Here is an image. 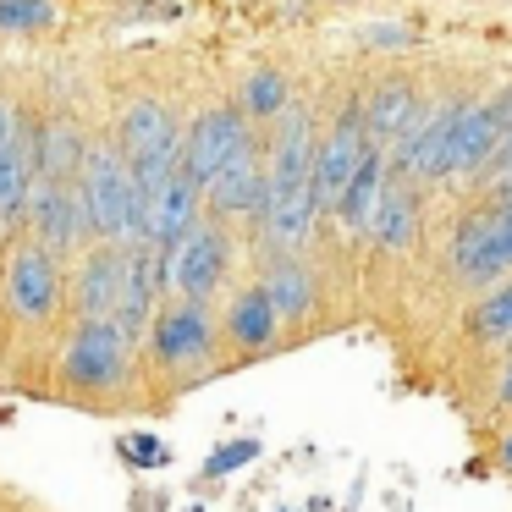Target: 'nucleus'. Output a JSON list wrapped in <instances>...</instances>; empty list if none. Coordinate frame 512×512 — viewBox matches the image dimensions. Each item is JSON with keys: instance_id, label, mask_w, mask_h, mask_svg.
Masks as SVG:
<instances>
[{"instance_id": "nucleus-26", "label": "nucleus", "mask_w": 512, "mask_h": 512, "mask_svg": "<svg viewBox=\"0 0 512 512\" xmlns=\"http://www.w3.org/2000/svg\"><path fill=\"white\" fill-rule=\"evenodd\" d=\"M56 23V6L50 0H0V28L6 34H34V28Z\"/></svg>"}, {"instance_id": "nucleus-9", "label": "nucleus", "mask_w": 512, "mask_h": 512, "mask_svg": "<svg viewBox=\"0 0 512 512\" xmlns=\"http://www.w3.org/2000/svg\"><path fill=\"white\" fill-rule=\"evenodd\" d=\"M248 116L243 111H232V105H210V111H199L193 116V127L182 133V171H188L193 182H210L215 171L226 166V160L237 155V149L248 144Z\"/></svg>"}, {"instance_id": "nucleus-25", "label": "nucleus", "mask_w": 512, "mask_h": 512, "mask_svg": "<svg viewBox=\"0 0 512 512\" xmlns=\"http://www.w3.org/2000/svg\"><path fill=\"white\" fill-rule=\"evenodd\" d=\"M287 105H292V89H287V78H281L276 67L248 72V83H243V116H259V122H270V116H281Z\"/></svg>"}, {"instance_id": "nucleus-32", "label": "nucleus", "mask_w": 512, "mask_h": 512, "mask_svg": "<svg viewBox=\"0 0 512 512\" xmlns=\"http://www.w3.org/2000/svg\"><path fill=\"white\" fill-rule=\"evenodd\" d=\"M336 6H347V0H336Z\"/></svg>"}, {"instance_id": "nucleus-16", "label": "nucleus", "mask_w": 512, "mask_h": 512, "mask_svg": "<svg viewBox=\"0 0 512 512\" xmlns=\"http://www.w3.org/2000/svg\"><path fill=\"white\" fill-rule=\"evenodd\" d=\"M320 226V204L314 188H292V193H265V210H259V237H265L270 254H298L303 243Z\"/></svg>"}, {"instance_id": "nucleus-19", "label": "nucleus", "mask_w": 512, "mask_h": 512, "mask_svg": "<svg viewBox=\"0 0 512 512\" xmlns=\"http://www.w3.org/2000/svg\"><path fill=\"white\" fill-rule=\"evenodd\" d=\"M419 226H424V199L413 182L391 177L386 193H380V210H375V226H369V243L380 254H408L419 243Z\"/></svg>"}, {"instance_id": "nucleus-15", "label": "nucleus", "mask_w": 512, "mask_h": 512, "mask_svg": "<svg viewBox=\"0 0 512 512\" xmlns=\"http://www.w3.org/2000/svg\"><path fill=\"white\" fill-rule=\"evenodd\" d=\"M155 298H160V281H155V248L138 243V248H122V292H116V314L111 320L122 325L127 342L149 331L155 320Z\"/></svg>"}, {"instance_id": "nucleus-21", "label": "nucleus", "mask_w": 512, "mask_h": 512, "mask_svg": "<svg viewBox=\"0 0 512 512\" xmlns=\"http://www.w3.org/2000/svg\"><path fill=\"white\" fill-rule=\"evenodd\" d=\"M259 287H265L270 309H276L281 325H298L314 314V303H320V287H314V270L303 265L298 254H276L270 259V270L259 276Z\"/></svg>"}, {"instance_id": "nucleus-24", "label": "nucleus", "mask_w": 512, "mask_h": 512, "mask_svg": "<svg viewBox=\"0 0 512 512\" xmlns=\"http://www.w3.org/2000/svg\"><path fill=\"white\" fill-rule=\"evenodd\" d=\"M468 336H474V342H490V347L512 342V276L496 281V287L468 309Z\"/></svg>"}, {"instance_id": "nucleus-3", "label": "nucleus", "mask_w": 512, "mask_h": 512, "mask_svg": "<svg viewBox=\"0 0 512 512\" xmlns=\"http://www.w3.org/2000/svg\"><path fill=\"white\" fill-rule=\"evenodd\" d=\"M226 265H232V248H226L221 226L204 221V215L182 243L155 248V281H160V292H177V298H199L204 303L215 287H221Z\"/></svg>"}, {"instance_id": "nucleus-4", "label": "nucleus", "mask_w": 512, "mask_h": 512, "mask_svg": "<svg viewBox=\"0 0 512 512\" xmlns=\"http://www.w3.org/2000/svg\"><path fill=\"white\" fill-rule=\"evenodd\" d=\"M501 149V116L496 100H457L452 111V133H446L441 166H435V182L441 188H474L485 177V166Z\"/></svg>"}, {"instance_id": "nucleus-17", "label": "nucleus", "mask_w": 512, "mask_h": 512, "mask_svg": "<svg viewBox=\"0 0 512 512\" xmlns=\"http://www.w3.org/2000/svg\"><path fill=\"white\" fill-rule=\"evenodd\" d=\"M391 182V166H386V149H369L364 160H358L353 182L342 188V199H336V221H342V237H353V243H369V226H375V210H380V193H386Z\"/></svg>"}, {"instance_id": "nucleus-23", "label": "nucleus", "mask_w": 512, "mask_h": 512, "mask_svg": "<svg viewBox=\"0 0 512 512\" xmlns=\"http://www.w3.org/2000/svg\"><path fill=\"white\" fill-rule=\"evenodd\" d=\"M83 149H89V138H83L67 116L45 122V127H39V171H34V177L72 182V177H78V166H83Z\"/></svg>"}, {"instance_id": "nucleus-1", "label": "nucleus", "mask_w": 512, "mask_h": 512, "mask_svg": "<svg viewBox=\"0 0 512 512\" xmlns=\"http://www.w3.org/2000/svg\"><path fill=\"white\" fill-rule=\"evenodd\" d=\"M78 188H83V204H89V232L100 243H116V248L144 243V188H138L122 149L116 144L83 149Z\"/></svg>"}, {"instance_id": "nucleus-22", "label": "nucleus", "mask_w": 512, "mask_h": 512, "mask_svg": "<svg viewBox=\"0 0 512 512\" xmlns=\"http://www.w3.org/2000/svg\"><path fill=\"white\" fill-rule=\"evenodd\" d=\"M276 331H281V320H276V309H270V298H265V287H243L232 298V309H226V336H232L243 353H265L270 342H276Z\"/></svg>"}, {"instance_id": "nucleus-27", "label": "nucleus", "mask_w": 512, "mask_h": 512, "mask_svg": "<svg viewBox=\"0 0 512 512\" xmlns=\"http://www.w3.org/2000/svg\"><path fill=\"white\" fill-rule=\"evenodd\" d=\"M259 452H265V446H259L254 435H237V441H221L210 457H204V479H226V474H237V468H248Z\"/></svg>"}, {"instance_id": "nucleus-20", "label": "nucleus", "mask_w": 512, "mask_h": 512, "mask_svg": "<svg viewBox=\"0 0 512 512\" xmlns=\"http://www.w3.org/2000/svg\"><path fill=\"white\" fill-rule=\"evenodd\" d=\"M116 292H122V248H116V243L89 248L83 265H78V287H72L78 320H111V314H116Z\"/></svg>"}, {"instance_id": "nucleus-5", "label": "nucleus", "mask_w": 512, "mask_h": 512, "mask_svg": "<svg viewBox=\"0 0 512 512\" xmlns=\"http://www.w3.org/2000/svg\"><path fill=\"white\" fill-rule=\"evenodd\" d=\"M116 149L127 155L138 188H155L166 171L182 166V127L160 100H133L122 116V133H116Z\"/></svg>"}, {"instance_id": "nucleus-18", "label": "nucleus", "mask_w": 512, "mask_h": 512, "mask_svg": "<svg viewBox=\"0 0 512 512\" xmlns=\"http://www.w3.org/2000/svg\"><path fill=\"white\" fill-rule=\"evenodd\" d=\"M419 111H424V100H419V89H413V78H380L375 89L364 94V133H369V144L391 149L413 127Z\"/></svg>"}, {"instance_id": "nucleus-14", "label": "nucleus", "mask_w": 512, "mask_h": 512, "mask_svg": "<svg viewBox=\"0 0 512 512\" xmlns=\"http://www.w3.org/2000/svg\"><path fill=\"white\" fill-rule=\"evenodd\" d=\"M61 254H50V248H23V254L12 259V270H6V303H12V314L23 325H39L56 314L61 303Z\"/></svg>"}, {"instance_id": "nucleus-8", "label": "nucleus", "mask_w": 512, "mask_h": 512, "mask_svg": "<svg viewBox=\"0 0 512 512\" xmlns=\"http://www.w3.org/2000/svg\"><path fill=\"white\" fill-rule=\"evenodd\" d=\"M23 215H28V226H34L39 248H50V254H67V248H78V243H89V237H94L78 177H72V182L34 177V182H28V199H23Z\"/></svg>"}, {"instance_id": "nucleus-30", "label": "nucleus", "mask_w": 512, "mask_h": 512, "mask_svg": "<svg viewBox=\"0 0 512 512\" xmlns=\"http://www.w3.org/2000/svg\"><path fill=\"white\" fill-rule=\"evenodd\" d=\"M364 45L397 50V45H408V28H397V23H386V28H364Z\"/></svg>"}, {"instance_id": "nucleus-10", "label": "nucleus", "mask_w": 512, "mask_h": 512, "mask_svg": "<svg viewBox=\"0 0 512 512\" xmlns=\"http://www.w3.org/2000/svg\"><path fill=\"white\" fill-rule=\"evenodd\" d=\"M199 204L204 188L188 177V171H166L155 188H144V243L149 248H171L199 226Z\"/></svg>"}, {"instance_id": "nucleus-7", "label": "nucleus", "mask_w": 512, "mask_h": 512, "mask_svg": "<svg viewBox=\"0 0 512 512\" xmlns=\"http://www.w3.org/2000/svg\"><path fill=\"white\" fill-rule=\"evenodd\" d=\"M127 364H133V342L122 336L116 320H78L67 353H61V375L78 391H105L127 380Z\"/></svg>"}, {"instance_id": "nucleus-12", "label": "nucleus", "mask_w": 512, "mask_h": 512, "mask_svg": "<svg viewBox=\"0 0 512 512\" xmlns=\"http://www.w3.org/2000/svg\"><path fill=\"white\" fill-rule=\"evenodd\" d=\"M149 347H155V358L166 369L210 358L215 325H210V314H204V303L199 298H177L171 309H155V320H149Z\"/></svg>"}, {"instance_id": "nucleus-28", "label": "nucleus", "mask_w": 512, "mask_h": 512, "mask_svg": "<svg viewBox=\"0 0 512 512\" xmlns=\"http://www.w3.org/2000/svg\"><path fill=\"white\" fill-rule=\"evenodd\" d=\"M496 116H501V149H496V160L485 166V177H501V171H512V89H501L496 94ZM479 177V182H485ZM474 182V188H479Z\"/></svg>"}, {"instance_id": "nucleus-29", "label": "nucleus", "mask_w": 512, "mask_h": 512, "mask_svg": "<svg viewBox=\"0 0 512 512\" xmlns=\"http://www.w3.org/2000/svg\"><path fill=\"white\" fill-rule=\"evenodd\" d=\"M122 457L127 463H138V468H155V463H166V446H160V435H127L122 441Z\"/></svg>"}, {"instance_id": "nucleus-6", "label": "nucleus", "mask_w": 512, "mask_h": 512, "mask_svg": "<svg viewBox=\"0 0 512 512\" xmlns=\"http://www.w3.org/2000/svg\"><path fill=\"white\" fill-rule=\"evenodd\" d=\"M369 133H364V94H347L342 111L331 116V127L320 133V144H314V204H320V215L336 210V199H342V188L353 182L358 160L369 155Z\"/></svg>"}, {"instance_id": "nucleus-13", "label": "nucleus", "mask_w": 512, "mask_h": 512, "mask_svg": "<svg viewBox=\"0 0 512 512\" xmlns=\"http://www.w3.org/2000/svg\"><path fill=\"white\" fill-rule=\"evenodd\" d=\"M452 111H457V100H441V105H430V111H419V116H413V127H408V133H402L397 144L386 149L391 177L413 182V188L435 182V166H441L446 133H452Z\"/></svg>"}, {"instance_id": "nucleus-2", "label": "nucleus", "mask_w": 512, "mask_h": 512, "mask_svg": "<svg viewBox=\"0 0 512 512\" xmlns=\"http://www.w3.org/2000/svg\"><path fill=\"white\" fill-rule=\"evenodd\" d=\"M446 270L468 287H496L512 276V204L479 199L468 215H457L452 243H446Z\"/></svg>"}, {"instance_id": "nucleus-31", "label": "nucleus", "mask_w": 512, "mask_h": 512, "mask_svg": "<svg viewBox=\"0 0 512 512\" xmlns=\"http://www.w3.org/2000/svg\"><path fill=\"white\" fill-rule=\"evenodd\" d=\"M496 457H501V468H512V430L501 435V446H496Z\"/></svg>"}, {"instance_id": "nucleus-11", "label": "nucleus", "mask_w": 512, "mask_h": 512, "mask_svg": "<svg viewBox=\"0 0 512 512\" xmlns=\"http://www.w3.org/2000/svg\"><path fill=\"white\" fill-rule=\"evenodd\" d=\"M204 204H210V215H221V221L226 215H232V221H259V210H265V149H259L254 138L204 182Z\"/></svg>"}]
</instances>
